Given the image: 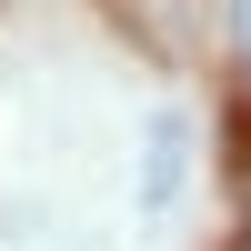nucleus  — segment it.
Wrapping results in <instances>:
<instances>
[{
    "mask_svg": "<svg viewBox=\"0 0 251 251\" xmlns=\"http://www.w3.org/2000/svg\"><path fill=\"white\" fill-rule=\"evenodd\" d=\"M231 30H241V60H251V0H231Z\"/></svg>",
    "mask_w": 251,
    "mask_h": 251,
    "instance_id": "obj_1",
    "label": "nucleus"
},
{
    "mask_svg": "<svg viewBox=\"0 0 251 251\" xmlns=\"http://www.w3.org/2000/svg\"><path fill=\"white\" fill-rule=\"evenodd\" d=\"M241 251H251V241H241Z\"/></svg>",
    "mask_w": 251,
    "mask_h": 251,
    "instance_id": "obj_2",
    "label": "nucleus"
}]
</instances>
